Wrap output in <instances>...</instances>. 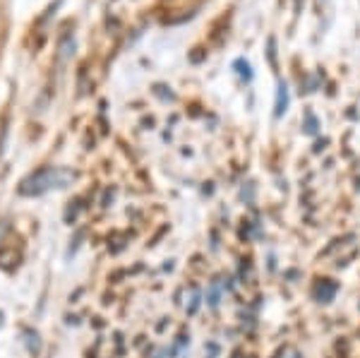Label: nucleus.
<instances>
[{"instance_id": "obj_1", "label": "nucleus", "mask_w": 360, "mask_h": 358, "mask_svg": "<svg viewBox=\"0 0 360 358\" xmlns=\"http://www.w3.org/2000/svg\"><path fill=\"white\" fill-rule=\"evenodd\" d=\"M72 181H75V171L63 169V166H41V169L29 173L27 178H22L17 190L25 198H39V195H46L51 190L68 188Z\"/></svg>"}, {"instance_id": "obj_2", "label": "nucleus", "mask_w": 360, "mask_h": 358, "mask_svg": "<svg viewBox=\"0 0 360 358\" xmlns=\"http://www.w3.org/2000/svg\"><path fill=\"white\" fill-rule=\"evenodd\" d=\"M22 262V252L15 250V248H0V269H5V272H13L17 269V264Z\"/></svg>"}, {"instance_id": "obj_3", "label": "nucleus", "mask_w": 360, "mask_h": 358, "mask_svg": "<svg viewBox=\"0 0 360 358\" xmlns=\"http://www.w3.org/2000/svg\"><path fill=\"white\" fill-rule=\"evenodd\" d=\"M288 111V87L286 82H278V89H276V103H274V115L281 118L283 113Z\"/></svg>"}, {"instance_id": "obj_4", "label": "nucleus", "mask_w": 360, "mask_h": 358, "mask_svg": "<svg viewBox=\"0 0 360 358\" xmlns=\"http://www.w3.org/2000/svg\"><path fill=\"white\" fill-rule=\"evenodd\" d=\"M334 293H336V284H329V281H322V286H317V298H322L324 303L332 301Z\"/></svg>"}, {"instance_id": "obj_5", "label": "nucleus", "mask_w": 360, "mask_h": 358, "mask_svg": "<svg viewBox=\"0 0 360 358\" xmlns=\"http://www.w3.org/2000/svg\"><path fill=\"white\" fill-rule=\"evenodd\" d=\"M233 68L238 70V75H240V77L252 79V68H250V63H248V60H243V58H238V60L233 63Z\"/></svg>"}, {"instance_id": "obj_6", "label": "nucleus", "mask_w": 360, "mask_h": 358, "mask_svg": "<svg viewBox=\"0 0 360 358\" xmlns=\"http://www.w3.org/2000/svg\"><path fill=\"white\" fill-rule=\"evenodd\" d=\"M0 325H3V313H0Z\"/></svg>"}]
</instances>
